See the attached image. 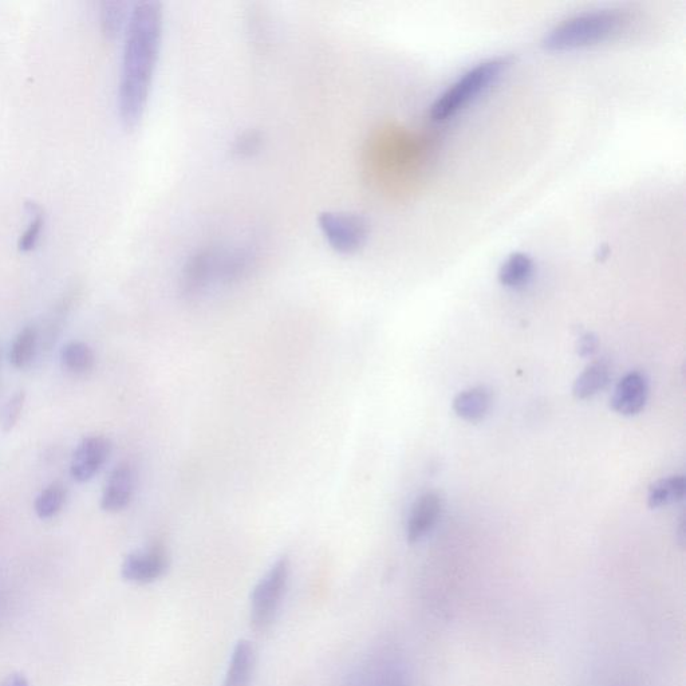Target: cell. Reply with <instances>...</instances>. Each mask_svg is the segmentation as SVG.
Wrapping results in <instances>:
<instances>
[{"label": "cell", "mask_w": 686, "mask_h": 686, "mask_svg": "<svg viewBox=\"0 0 686 686\" xmlns=\"http://www.w3.org/2000/svg\"><path fill=\"white\" fill-rule=\"evenodd\" d=\"M163 41V6L139 2L132 7L122 55L118 112L126 129L143 120Z\"/></svg>", "instance_id": "6da1fadb"}, {"label": "cell", "mask_w": 686, "mask_h": 686, "mask_svg": "<svg viewBox=\"0 0 686 686\" xmlns=\"http://www.w3.org/2000/svg\"><path fill=\"white\" fill-rule=\"evenodd\" d=\"M252 254L246 248H205L185 264L181 290L185 297L196 298L214 285H231L246 277L252 266Z\"/></svg>", "instance_id": "7a4b0ae2"}, {"label": "cell", "mask_w": 686, "mask_h": 686, "mask_svg": "<svg viewBox=\"0 0 686 686\" xmlns=\"http://www.w3.org/2000/svg\"><path fill=\"white\" fill-rule=\"evenodd\" d=\"M628 25V15L620 10H597L574 15L558 23L542 45L548 51H574L599 45L618 35Z\"/></svg>", "instance_id": "3957f363"}, {"label": "cell", "mask_w": 686, "mask_h": 686, "mask_svg": "<svg viewBox=\"0 0 686 686\" xmlns=\"http://www.w3.org/2000/svg\"><path fill=\"white\" fill-rule=\"evenodd\" d=\"M511 63L510 57H495L471 67L433 102L431 106L432 120L440 122L455 117L477 97L482 96L492 85L496 84L502 74L511 66Z\"/></svg>", "instance_id": "277c9868"}, {"label": "cell", "mask_w": 686, "mask_h": 686, "mask_svg": "<svg viewBox=\"0 0 686 686\" xmlns=\"http://www.w3.org/2000/svg\"><path fill=\"white\" fill-rule=\"evenodd\" d=\"M290 559L281 557L272 563L251 593L250 622L256 633H266L277 621L283 598L289 587Z\"/></svg>", "instance_id": "5b68a950"}, {"label": "cell", "mask_w": 686, "mask_h": 686, "mask_svg": "<svg viewBox=\"0 0 686 686\" xmlns=\"http://www.w3.org/2000/svg\"><path fill=\"white\" fill-rule=\"evenodd\" d=\"M318 224L327 243L339 254H356L368 242L369 223L362 215L352 212H322Z\"/></svg>", "instance_id": "8992f818"}, {"label": "cell", "mask_w": 686, "mask_h": 686, "mask_svg": "<svg viewBox=\"0 0 686 686\" xmlns=\"http://www.w3.org/2000/svg\"><path fill=\"white\" fill-rule=\"evenodd\" d=\"M169 557L163 546H151L134 551L124 559L121 567L122 578L137 585H149L159 581L167 573Z\"/></svg>", "instance_id": "52a82bcc"}, {"label": "cell", "mask_w": 686, "mask_h": 686, "mask_svg": "<svg viewBox=\"0 0 686 686\" xmlns=\"http://www.w3.org/2000/svg\"><path fill=\"white\" fill-rule=\"evenodd\" d=\"M112 443L104 436H88L77 445L73 453L70 473L78 483L92 480L108 463Z\"/></svg>", "instance_id": "ba28073f"}, {"label": "cell", "mask_w": 686, "mask_h": 686, "mask_svg": "<svg viewBox=\"0 0 686 686\" xmlns=\"http://www.w3.org/2000/svg\"><path fill=\"white\" fill-rule=\"evenodd\" d=\"M443 507V498L439 492H427L416 499L406 522V539L409 543L420 542L435 528Z\"/></svg>", "instance_id": "9c48e42d"}, {"label": "cell", "mask_w": 686, "mask_h": 686, "mask_svg": "<svg viewBox=\"0 0 686 686\" xmlns=\"http://www.w3.org/2000/svg\"><path fill=\"white\" fill-rule=\"evenodd\" d=\"M136 491V473L129 464L122 463L110 472L101 496V508L109 514L124 511L132 503Z\"/></svg>", "instance_id": "30bf717a"}, {"label": "cell", "mask_w": 686, "mask_h": 686, "mask_svg": "<svg viewBox=\"0 0 686 686\" xmlns=\"http://www.w3.org/2000/svg\"><path fill=\"white\" fill-rule=\"evenodd\" d=\"M648 382L641 373L632 372L626 374L618 385L615 386L611 397V408L618 415L636 416L644 409L648 400Z\"/></svg>", "instance_id": "8fae6325"}, {"label": "cell", "mask_w": 686, "mask_h": 686, "mask_svg": "<svg viewBox=\"0 0 686 686\" xmlns=\"http://www.w3.org/2000/svg\"><path fill=\"white\" fill-rule=\"evenodd\" d=\"M256 656L250 641L240 640L232 650L230 664L222 686H251Z\"/></svg>", "instance_id": "7c38bea8"}, {"label": "cell", "mask_w": 686, "mask_h": 686, "mask_svg": "<svg viewBox=\"0 0 686 686\" xmlns=\"http://www.w3.org/2000/svg\"><path fill=\"white\" fill-rule=\"evenodd\" d=\"M491 394L482 386L464 390L453 400V410L460 419L477 423L488 415L491 409Z\"/></svg>", "instance_id": "4fadbf2b"}, {"label": "cell", "mask_w": 686, "mask_h": 686, "mask_svg": "<svg viewBox=\"0 0 686 686\" xmlns=\"http://www.w3.org/2000/svg\"><path fill=\"white\" fill-rule=\"evenodd\" d=\"M535 263L526 252H514L504 260L499 270V282L508 289L526 286L534 275Z\"/></svg>", "instance_id": "5bb4252c"}, {"label": "cell", "mask_w": 686, "mask_h": 686, "mask_svg": "<svg viewBox=\"0 0 686 686\" xmlns=\"http://www.w3.org/2000/svg\"><path fill=\"white\" fill-rule=\"evenodd\" d=\"M610 382V366L605 361H594L574 382L573 394L578 400H587L602 392Z\"/></svg>", "instance_id": "9a60e30c"}, {"label": "cell", "mask_w": 686, "mask_h": 686, "mask_svg": "<svg viewBox=\"0 0 686 686\" xmlns=\"http://www.w3.org/2000/svg\"><path fill=\"white\" fill-rule=\"evenodd\" d=\"M61 362L66 372L72 373L74 376H85L94 369L96 354L88 343L72 341L63 346Z\"/></svg>", "instance_id": "2e32d148"}, {"label": "cell", "mask_w": 686, "mask_h": 686, "mask_svg": "<svg viewBox=\"0 0 686 686\" xmlns=\"http://www.w3.org/2000/svg\"><path fill=\"white\" fill-rule=\"evenodd\" d=\"M686 483L684 476H669L658 480L649 488L648 503L650 508L670 506L684 499Z\"/></svg>", "instance_id": "e0dca14e"}, {"label": "cell", "mask_w": 686, "mask_h": 686, "mask_svg": "<svg viewBox=\"0 0 686 686\" xmlns=\"http://www.w3.org/2000/svg\"><path fill=\"white\" fill-rule=\"evenodd\" d=\"M130 14H132V9H130L129 3H101V29L105 37L110 39V41L120 37L122 30L128 27Z\"/></svg>", "instance_id": "ac0fdd59"}, {"label": "cell", "mask_w": 686, "mask_h": 686, "mask_svg": "<svg viewBox=\"0 0 686 686\" xmlns=\"http://www.w3.org/2000/svg\"><path fill=\"white\" fill-rule=\"evenodd\" d=\"M38 346V330L35 326H26L19 331L11 345L10 364L17 369L26 368L33 361Z\"/></svg>", "instance_id": "d6986e66"}, {"label": "cell", "mask_w": 686, "mask_h": 686, "mask_svg": "<svg viewBox=\"0 0 686 686\" xmlns=\"http://www.w3.org/2000/svg\"><path fill=\"white\" fill-rule=\"evenodd\" d=\"M67 499V490L62 483L49 484L35 499V512L42 520L53 519L62 511Z\"/></svg>", "instance_id": "ffe728a7"}, {"label": "cell", "mask_w": 686, "mask_h": 686, "mask_svg": "<svg viewBox=\"0 0 686 686\" xmlns=\"http://www.w3.org/2000/svg\"><path fill=\"white\" fill-rule=\"evenodd\" d=\"M26 212L29 215L30 222L26 231L23 232L21 238L18 240V250L21 252H31L37 247L43 228H45V215L41 205L29 201L26 203Z\"/></svg>", "instance_id": "44dd1931"}, {"label": "cell", "mask_w": 686, "mask_h": 686, "mask_svg": "<svg viewBox=\"0 0 686 686\" xmlns=\"http://www.w3.org/2000/svg\"><path fill=\"white\" fill-rule=\"evenodd\" d=\"M26 393L18 392L15 393L10 401L7 402L5 409H3L2 415V427L3 431L11 432L18 424L19 419H21L23 408H25Z\"/></svg>", "instance_id": "7402d4cb"}, {"label": "cell", "mask_w": 686, "mask_h": 686, "mask_svg": "<svg viewBox=\"0 0 686 686\" xmlns=\"http://www.w3.org/2000/svg\"><path fill=\"white\" fill-rule=\"evenodd\" d=\"M260 145V136L256 132H247L236 140L235 152L240 156H250L255 151H258Z\"/></svg>", "instance_id": "603a6c76"}, {"label": "cell", "mask_w": 686, "mask_h": 686, "mask_svg": "<svg viewBox=\"0 0 686 686\" xmlns=\"http://www.w3.org/2000/svg\"><path fill=\"white\" fill-rule=\"evenodd\" d=\"M598 339L593 334L583 335L581 342H579V354L582 357L591 356L597 350Z\"/></svg>", "instance_id": "cb8c5ba5"}, {"label": "cell", "mask_w": 686, "mask_h": 686, "mask_svg": "<svg viewBox=\"0 0 686 686\" xmlns=\"http://www.w3.org/2000/svg\"><path fill=\"white\" fill-rule=\"evenodd\" d=\"M3 686H30L29 681L26 680L25 676H22V674H13V676H10L7 678V681L5 682V685Z\"/></svg>", "instance_id": "d4e9b609"}]
</instances>
